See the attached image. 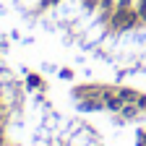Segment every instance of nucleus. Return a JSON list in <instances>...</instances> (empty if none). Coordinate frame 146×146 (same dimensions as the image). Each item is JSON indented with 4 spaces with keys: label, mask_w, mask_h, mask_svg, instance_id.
Listing matches in <instances>:
<instances>
[{
    "label": "nucleus",
    "mask_w": 146,
    "mask_h": 146,
    "mask_svg": "<svg viewBox=\"0 0 146 146\" xmlns=\"http://www.w3.org/2000/svg\"><path fill=\"white\" fill-rule=\"evenodd\" d=\"M136 13L131 11V8H120L117 13H115V29H131L133 24H136Z\"/></svg>",
    "instance_id": "1"
}]
</instances>
